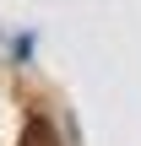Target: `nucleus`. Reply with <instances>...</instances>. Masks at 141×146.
I'll return each instance as SVG.
<instances>
[]
</instances>
